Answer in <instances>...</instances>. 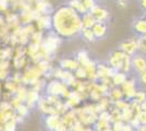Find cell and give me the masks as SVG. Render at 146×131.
I'll use <instances>...</instances> for the list:
<instances>
[{
  "mask_svg": "<svg viewBox=\"0 0 146 131\" xmlns=\"http://www.w3.org/2000/svg\"><path fill=\"white\" fill-rule=\"evenodd\" d=\"M140 5H141V7H142V9H143L144 11H146V0H141Z\"/></svg>",
  "mask_w": 146,
  "mask_h": 131,
  "instance_id": "cell-20",
  "label": "cell"
},
{
  "mask_svg": "<svg viewBox=\"0 0 146 131\" xmlns=\"http://www.w3.org/2000/svg\"><path fill=\"white\" fill-rule=\"evenodd\" d=\"M132 67L139 74L146 71V59L142 54H135L132 57Z\"/></svg>",
  "mask_w": 146,
  "mask_h": 131,
  "instance_id": "cell-5",
  "label": "cell"
},
{
  "mask_svg": "<svg viewBox=\"0 0 146 131\" xmlns=\"http://www.w3.org/2000/svg\"><path fill=\"white\" fill-rule=\"evenodd\" d=\"M137 117L140 119V122L142 126H146V112H142L140 114H137Z\"/></svg>",
  "mask_w": 146,
  "mask_h": 131,
  "instance_id": "cell-17",
  "label": "cell"
},
{
  "mask_svg": "<svg viewBox=\"0 0 146 131\" xmlns=\"http://www.w3.org/2000/svg\"><path fill=\"white\" fill-rule=\"evenodd\" d=\"M118 1H119V0H118Z\"/></svg>",
  "mask_w": 146,
  "mask_h": 131,
  "instance_id": "cell-25",
  "label": "cell"
},
{
  "mask_svg": "<svg viewBox=\"0 0 146 131\" xmlns=\"http://www.w3.org/2000/svg\"><path fill=\"white\" fill-rule=\"evenodd\" d=\"M118 2H119L120 7H122V8H125V7H127V2H125V0H119Z\"/></svg>",
  "mask_w": 146,
  "mask_h": 131,
  "instance_id": "cell-21",
  "label": "cell"
},
{
  "mask_svg": "<svg viewBox=\"0 0 146 131\" xmlns=\"http://www.w3.org/2000/svg\"><path fill=\"white\" fill-rule=\"evenodd\" d=\"M81 1H83V0H81Z\"/></svg>",
  "mask_w": 146,
  "mask_h": 131,
  "instance_id": "cell-24",
  "label": "cell"
},
{
  "mask_svg": "<svg viewBox=\"0 0 146 131\" xmlns=\"http://www.w3.org/2000/svg\"><path fill=\"white\" fill-rule=\"evenodd\" d=\"M82 23H83V29H93V26L97 22L94 18V15L88 11L82 15Z\"/></svg>",
  "mask_w": 146,
  "mask_h": 131,
  "instance_id": "cell-8",
  "label": "cell"
},
{
  "mask_svg": "<svg viewBox=\"0 0 146 131\" xmlns=\"http://www.w3.org/2000/svg\"><path fill=\"white\" fill-rule=\"evenodd\" d=\"M82 36L85 38L87 42H95L96 37L94 35V32L92 29H83L82 31Z\"/></svg>",
  "mask_w": 146,
  "mask_h": 131,
  "instance_id": "cell-11",
  "label": "cell"
},
{
  "mask_svg": "<svg viewBox=\"0 0 146 131\" xmlns=\"http://www.w3.org/2000/svg\"><path fill=\"white\" fill-rule=\"evenodd\" d=\"M140 81L143 83V84H145L146 85V71L145 72H143V73H140Z\"/></svg>",
  "mask_w": 146,
  "mask_h": 131,
  "instance_id": "cell-18",
  "label": "cell"
},
{
  "mask_svg": "<svg viewBox=\"0 0 146 131\" xmlns=\"http://www.w3.org/2000/svg\"><path fill=\"white\" fill-rule=\"evenodd\" d=\"M134 100H136V102H139L140 104H142L144 100H146V94L144 92H137L136 95H135V98Z\"/></svg>",
  "mask_w": 146,
  "mask_h": 131,
  "instance_id": "cell-16",
  "label": "cell"
},
{
  "mask_svg": "<svg viewBox=\"0 0 146 131\" xmlns=\"http://www.w3.org/2000/svg\"><path fill=\"white\" fill-rule=\"evenodd\" d=\"M122 131H134L133 130V127L132 126H123V129H122Z\"/></svg>",
  "mask_w": 146,
  "mask_h": 131,
  "instance_id": "cell-19",
  "label": "cell"
},
{
  "mask_svg": "<svg viewBox=\"0 0 146 131\" xmlns=\"http://www.w3.org/2000/svg\"><path fill=\"white\" fill-rule=\"evenodd\" d=\"M52 26L56 33L63 38H73L82 34V15L74 8L63 6L59 8L52 17Z\"/></svg>",
  "mask_w": 146,
  "mask_h": 131,
  "instance_id": "cell-1",
  "label": "cell"
},
{
  "mask_svg": "<svg viewBox=\"0 0 146 131\" xmlns=\"http://www.w3.org/2000/svg\"><path fill=\"white\" fill-rule=\"evenodd\" d=\"M141 108H142L143 112H146V100L141 104Z\"/></svg>",
  "mask_w": 146,
  "mask_h": 131,
  "instance_id": "cell-22",
  "label": "cell"
},
{
  "mask_svg": "<svg viewBox=\"0 0 146 131\" xmlns=\"http://www.w3.org/2000/svg\"><path fill=\"white\" fill-rule=\"evenodd\" d=\"M128 56L127 54H124L121 50H118V51H115L109 58V63L110 67L113 69L115 71H120L122 70V67H123V61L125 59V57Z\"/></svg>",
  "mask_w": 146,
  "mask_h": 131,
  "instance_id": "cell-2",
  "label": "cell"
},
{
  "mask_svg": "<svg viewBox=\"0 0 146 131\" xmlns=\"http://www.w3.org/2000/svg\"><path fill=\"white\" fill-rule=\"evenodd\" d=\"M122 96H123L122 90H120V88H115V90H112V92H111V97L116 100V102L121 100Z\"/></svg>",
  "mask_w": 146,
  "mask_h": 131,
  "instance_id": "cell-13",
  "label": "cell"
},
{
  "mask_svg": "<svg viewBox=\"0 0 146 131\" xmlns=\"http://www.w3.org/2000/svg\"><path fill=\"white\" fill-rule=\"evenodd\" d=\"M137 45H139V50L142 54H146V38L144 36H140L137 39Z\"/></svg>",
  "mask_w": 146,
  "mask_h": 131,
  "instance_id": "cell-12",
  "label": "cell"
},
{
  "mask_svg": "<svg viewBox=\"0 0 146 131\" xmlns=\"http://www.w3.org/2000/svg\"><path fill=\"white\" fill-rule=\"evenodd\" d=\"M119 50L123 51L124 54H127L128 56L133 57L136 51L139 50V45H137V39H129L125 42H122L119 46Z\"/></svg>",
  "mask_w": 146,
  "mask_h": 131,
  "instance_id": "cell-3",
  "label": "cell"
},
{
  "mask_svg": "<svg viewBox=\"0 0 146 131\" xmlns=\"http://www.w3.org/2000/svg\"><path fill=\"white\" fill-rule=\"evenodd\" d=\"M83 6L85 7V9L87 11H91L94 7L96 6V0H83Z\"/></svg>",
  "mask_w": 146,
  "mask_h": 131,
  "instance_id": "cell-14",
  "label": "cell"
},
{
  "mask_svg": "<svg viewBox=\"0 0 146 131\" xmlns=\"http://www.w3.org/2000/svg\"><path fill=\"white\" fill-rule=\"evenodd\" d=\"M139 131H146V126H141L139 128Z\"/></svg>",
  "mask_w": 146,
  "mask_h": 131,
  "instance_id": "cell-23",
  "label": "cell"
},
{
  "mask_svg": "<svg viewBox=\"0 0 146 131\" xmlns=\"http://www.w3.org/2000/svg\"><path fill=\"white\" fill-rule=\"evenodd\" d=\"M133 30L140 36H144L146 34V19H139L134 21Z\"/></svg>",
  "mask_w": 146,
  "mask_h": 131,
  "instance_id": "cell-9",
  "label": "cell"
},
{
  "mask_svg": "<svg viewBox=\"0 0 146 131\" xmlns=\"http://www.w3.org/2000/svg\"><path fill=\"white\" fill-rule=\"evenodd\" d=\"M90 12L94 15V18H95V20H96V22H103V23H106L107 20L109 19V12H108V10H106L105 8L98 6V5H96V6L94 7Z\"/></svg>",
  "mask_w": 146,
  "mask_h": 131,
  "instance_id": "cell-4",
  "label": "cell"
},
{
  "mask_svg": "<svg viewBox=\"0 0 146 131\" xmlns=\"http://www.w3.org/2000/svg\"><path fill=\"white\" fill-rule=\"evenodd\" d=\"M116 104H117V106H118V109H121V110H123V112H124V110H128V109H130V108H129V107H130V105H129L128 103H125L124 100H118Z\"/></svg>",
  "mask_w": 146,
  "mask_h": 131,
  "instance_id": "cell-15",
  "label": "cell"
},
{
  "mask_svg": "<svg viewBox=\"0 0 146 131\" xmlns=\"http://www.w3.org/2000/svg\"><path fill=\"white\" fill-rule=\"evenodd\" d=\"M122 92H124L125 96L128 98H135L136 95V90H135V81L132 80H127L122 84Z\"/></svg>",
  "mask_w": 146,
  "mask_h": 131,
  "instance_id": "cell-6",
  "label": "cell"
},
{
  "mask_svg": "<svg viewBox=\"0 0 146 131\" xmlns=\"http://www.w3.org/2000/svg\"><path fill=\"white\" fill-rule=\"evenodd\" d=\"M93 32L96 39H100V38L105 37V35L107 34V24L103 23V22H97L96 24L93 26Z\"/></svg>",
  "mask_w": 146,
  "mask_h": 131,
  "instance_id": "cell-7",
  "label": "cell"
},
{
  "mask_svg": "<svg viewBox=\"0 0 146 131\" xmlns=\"http://www.w3.org/2000/svg\"><path fill=\"white\" fill-rule=\"evenodd\" d=\"M112 78V82L116 84V85H122L124 82L127 81V73L124 72H120V71H116L115 74L111 76Z\"/></svg>",
  "mask_w": 146,
  "mask_h": 131,
  "instance_id": "cell-10",
  "label": "cell"
}]
</instances>
